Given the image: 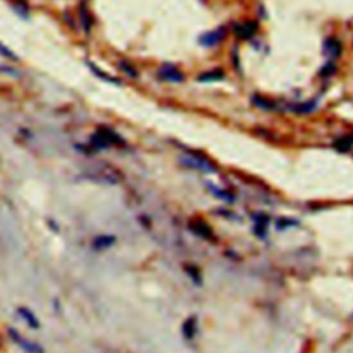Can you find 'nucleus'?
I'll list each match as a JSON object with an SVG mask.
<instances>
[{
	"label": "nucleus",
	"mask_w": 353,
	"mask_h": 353,
	"mask_svg": "<svg viewBox=\"0 0 353 353\" xmlns=\"http://www.w3.org/2000/svg\"><path fill=\"white\" fill-rule=\"evenodd\" d=\"M83 178H86L88 181H93L97 184L103 185H116L120 182L122 176L118 170L110 167L108 164H100L90 167L87 171L83 173Z\"/></svg>",
	"instance_id": "obj_1"
},
{
	"label": "nucleus",
	"mask_w": 353,
	"mask_h": 353,
	"mask_svg": "<svg viewBox=\"0 0 353 353\" xmlns=\"http://www.w3.org/2000/svg\"><path fill=\"white\" fill-rule=\"evenodd\" d=\"M179 163L191 170H198L206 174L217 173V166L211 163L208 159L200 156L198 153H184L179 156Z\"/></svg>",
	"instance_id": "obj_2"
},
{
	"label": "nucleus",
	"mask_w": 353,
	"mask_h": 353,
	"mask_svg": "<svg viewBox=\"0 0 353 353\" xmlns=\"http://www.w3.org/2000/svg\"><path fill=\"white\" fill-rule=\"evenodd\" d=\"M125 141L122 137H119L116 132L106 127H101L98 128L96 134H93L91 137V144L96 149H105L112 145H122Z\"/></svg>",
	"instance_id": "obj_3"
},
{
	"label": "nucleus",
	"mask_w": 353,
	"mask_h": 353,
	"mask_svg": "<svg viewBox=\"0 0 353 353\" xmlns=\"http://www.w3.org/2000/svg\"><path fill=\"white\" fill-rule=\"evenodd\" d=\"M159 79H162L164 81H169V83H181L184 81V75L179 69H176V66L170 65V64H166L163 65L160 69H159Z\"/></svg>",
	"instance_id": "obj_4"
},
{
	"label": "nucleus",
	"mask_w": 353,
	"mask_h": 353,
	"mask_svg": "<svg viewBox=\"0 0 353 353\" xmlns=\"http://www.w3.org/2000/svg\"><path fill=\"white\" fill-rule=\"evenodd\" d=\"M227 35V30L224 26H220L217 29L210 30V32H206L204 35L199 37V43L204 47H213L215 44H218Z\"/></svg>",
	"instance_id": "obj_5"
},
{
	"label": "nucleus",
	"mask_w": 353,
	"mask_h": 353,
	"mask_svg": "<svg viewBox=\"0 0 353 353\" xmlns=\"http://www.w3.org/2000/svg\"><path fill=\"white\" fill-rule=\"evenodd\" d=\"M8 332H10V337L13 338V341L17 342V344L20 345V348H22L24 351H26L28 353H44L43 349H42L40 346L33 344V342H30L28 339L22 338L21 335L15 330H10Z\"/></svg>",
	"instance_id": "obj_6"
},
{
	"label": "nucleus",
	"mask_w": 353,
	"mask_h": 353,
	"mask_svg": "<svg viewBox=\"0 0 353 353\" xmlns=\"http://www.w3.org/2000/svg\"><path fill=\"white\" fill-rule=\"evenodd\" d=\"M257 22L254 21H247V22H243V24H237L235 26V33L236 36H239L240 39H251V37L255 35V32H257Z\"/></svg>",
	"instance_id": "obj_7"
},
{
	"label": "nucleus",
	"mask_w": 353,
	"mask_h": 353,
	"mask_svg": "<svg viewBox=\"0 0 353 353\" xmlns=\"http://www.w3.org/2000/svg\"><path fill=\"white\" fill-rule=\"evenodd\" d=\"M341 51H342V44H341L338 39H335V37H327V39L324 40L323 52L327 57H330V58L339 57Z\"/></svg>",
	"instance_id": "obj_8"
},
{
	"label": "nucleus",
	"mask_w": 353,
	"mask_h": 353,
	"mask_svg": "<svg viewBox=\"0 0 353 353\" xmlns=\"http://www.w3.org/2000/svg\"><path fill=\"white\" fill-rule=\"evenodd\" d=\"M225 77V74L222 69H213V71H208V72H203V74L199 75L198 80L202 83H210V81H218L222 80Z\"/></svg>",
	"instance_id": "obj_9"
},
{
	"label": "nucleus",
	"mask_w": 353,
	"mask_h": 353,
	"mask_svg": "<svg viewBox=\"0 0 353 353\" xmlns=\"http://www.w3.org/2000/svg\"><path fill=\"white\" fill-rule=\"evenodd\" d=\"M87 66L91 69V72L93 74L96 75L97 77H100V79H102V80L105 81H108V83H113V84H120V80L119 79H116V77H113V76H110V75H108L106 72H103L102 69H100L98 66L94 65L93 62H87Z\"/></svg>",
	"instance_id": "obj_10"
},
{
	"label": "nucleus",
	"mask_w": 353,
	"mask_h": 353,
	"mask_svg": "<svg viewBox=\"0 0 353 353\" xmlns=\"http://www.w3.org/2000/svg\"><path fill=\"white\" fill-rule=\"evenodd\" d=\"M115 237L113 236H108V235H103V236H98L94 239V242H93V246H94V249L97 250H103V249H108L110 247L113 243H115Z\"/></svg>",
	"instance_id": "obj_11"
},
{
	"label": "nucleus",
	"mask_w": 353,
	"mask_h": 353,
	"mask_svg": "<svg viewBox=\"0 0 353 353\" xmlns=\"http://www.w3.org/2000/svg\"><path fill=\"white\" fill-rule=\"evenodd\" d=\"M79 18H80V24L81 26H83V29L86 30V32H90L93 20H91V15H90L87 7L84 4H80V7H79Z\"/></svg>",
	"instance_id": "obj_12"
},
{
	"label": "nucleus",
	"mask_w": 353,
	"mask_h": 353,
	"mask_svg": "<svg viewBox=\"0 0 353 353\" xmlns=\"http://www.w3.org/2000/svg\"><path fill=\"white\" fill-rule=\"evenodd\" d=\"M317 102L316 101H308L305 103H298V105H294L293 110L297 112V113H310L313 110L316 109Z\"/></svg>",
	"instance_id": "obj_13"
},
{
	"label": "nucleus",
	"mask_w": 353,
	"mask_h": 353,
	"mask_svg": "<svg viewBox=\"0 0 353 353\" xmlns=\"http://www.w3.org/2000/svg\"><path fill=\"white\" fill-rule=\"evenodd\" d=\"M18 312H20V315L25 319V322L29 324V327H33V328L39 327V322H37V319L33 316V313H32L30 310H28L26 308H20Z\"/></svg>",
	"instance_id": "obj_14"
},
{
	"label": "nucleus",
	"mask_w": 353,
	"mask_h": 353,
	"mask_svg": "<svg viewBox=\"0 0 353 353\" xmlns=\"http://www.w3.org/2000/svg\"><path fill=\"white\" fill-rule=\"evenodd\" d=\"M353 147V140L351 137H344L335 141V148L341 152H348Z\"/></svg>",
	"instance_id": "obj_15"
},
{
	"label": "nucleus",
	"mask_w": 353,
	"mask_h": 353,
	"mask_svg": "<svg viewBox=\"0 0 353 353\" xmlns=\"http://www.w3.org/2000/svg\"><path fill=\"white\" fill-rule=\"evenodd\" d=\"M251 102L254 103L255 106H258V108H261V109H266V110L273 109L272 102H269L268 100H265V98H262V97L259 96L252 97V98H251Z\"/></svg>",
	"instance_id": "obj_16"
},
{
	"label": "nucleus",
	"mask_w": 353,
	"mask_h": 353,
	"mask_svg": "<svg viewBox=\"0 0 353 353\" xmlns=\"http://www.w3.org/2000/svg\"><path fill=\"white\" fill-rule=\"evenodd\" d=\"M119 68H120L125 74H127L128 76H131V77H137V76H138L137 71H135V68H134L130 62H127V61H120V62H119Z\"/></svg>",
	"instance_id": "obj_17"
},
{
	"label": "nucleus",
	"mask_w": 353,
	"mask_h": 353,
	"mask_svg": "<svg viewBox=\"0 0 353 353\" xmlns=\"http://www.w3.org/2000/svg\"><path fill=\"white\" fill-rule=\"evenodd\" d=\"M0 55H3L4 58L11 59V61H18V59H20L17 55H15L14 52L11 51L8 47H6L3 43H0Z\"/></svg>",
	"instance_id": "obj_18"
},
{
	"label": "nucleus",
	"mask_w": 353,
	"mask_h": 353,
	"mask_svg": "<svg viewBox=\"0 0 353 353\" xmlns=\"http://www.w3.org/2000/svg\"><path fill=\"white\" fill-rule=\"evenodd\" d=\"M335 69H337V68H335V64H334L332 61H328V62H327V64H326V65L322 68V71H320V76H323V77L324 76H331V75L335 72Z\"/></svg>",
	"instance_id": "obj_19"
},
{
	"label": "nucleus",
	"mask_w": 353,
	"mask_h": 353,
	"mask_svg": "<svg viewBox=\"0 0 353 353\" xmlns=\"http://www.w3.org/2000/svg\"><path fill=\"white\" fill-rule=\"evenodd\" d=\"M211 189H213V193L217 196V198H222V199H225V200H232V196H229L228 193L227 192H224V191H221V189H218V188H214V186H211Z\"/></svg>",
	"instance_id": "obj_20"
}]
</instances>
